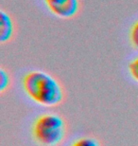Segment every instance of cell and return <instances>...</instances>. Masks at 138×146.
I'll return each mask as SVG.
<instances>
[{
    "label": "cell",
    "mask_w": 138,
    "mask_h": 146,
    "mask_svg": "<svg viewBox=\"0 0 138 146\" xmlns=\"http://www.w3.org/2000/svg\"><path fill=\"white\" fill-rule=\"evenodd\" d=\"M22 88L32 102L42 106H57L64 99V91L60 82L42 70L26 73L22 78Z\"/></svg>",
    "instance_id": "obj_1"
},
{
    "label": "cell",
    "mask_w": 138,
    "mask_h": 146,
    "mask_svg": "<svg viewBox=\"0 0 138 146\" xmlns=\"http://www.w3.org/2000/svg\"><path fill=\"white\" fill-rule=\"evenodd\" d=\"M67 126L64 119L57 114H43L37 117L31 126L34 141L42 146H58L66 136Z\"/></svg>",
    "instance_id": "obj_2"
},
{
    "label": "cell",
    "mask_w": 138,
    "mask_h": 146,
    "mask_svg": "<svg viewBox=\"0 0 138 146\" xmlns=\"http://www.w3.org/2000/svg\"><path fill=\"white\" fill-rule=\"evenodd\" d=\"M46 8L53 15L68 20L76 17L80 13V0H44Z\"/></svg>",
    "instance_id": "obj_3"
},
{
    "label": "cell",
    "mask_w": 138,
    "mask_h": 146,
    "mask_svg": "<svg viewBox=\"0 0 138 146\" xmlns=\"http://www.w3.org/2000/svg\"><path fill=\"white\" fill-rule=\"evenodd\" d=\"M15 23L8 11H0V42L1 44L9 43L13 39L15 34Z\"/></svg>",
    "instance_id": "obj_4"
},
{
    "label": "cell",
    "mask_w": 138,
    "mask_h": 146,
    "mask_svg": "<svg viewBox=\"0 0 138 146\" xmlns=\"http://www.w3.org/2000/svg\"><path fill=\"white\" fill-rule=\"evenodd\" d=\"M11 84V76L4 68H0V93L7 91Z\"/></svg>",
    "instance_id": "obj_5"
},
{
    "label": "cell",
    "mask_w": 138,
    "mask_h": 146,
    "mask_svg": "<svg viewBox=\"0 0 138 146\" xmlns=\"http://www.w3.org/2000/svg\"><path fill=\"white\" fill-rule=\"evenodd\" d=\"M70 146H101L98 139L92 137H83L73 141Z\"/></svg>",
    "instance_id": "obj_6"
},
{
    "label": "cell",
    "mask_w": 138,
    "mask_h": 146,
    "mask_svg": "<svg viewBox=\"0 0 138 146\" xmlns=\"http://www.w3.org/2000/svg\"><path fill=\"white\" fill-rule=\"evenodd\" d=\"M129 38L131 46L138 50V20L131 26L130 33H129Z\"/></svg>",
    "instance_id": "obj_7"
},
{
    "label": "cell",
    "mask_w": 138,
    "mask_h": 146,
    "mask_svg": "<svg viewBox=\"0 0 138 146\" xmlns=\"http://www.w3.org/2000/svg\"><path fill=\"white\" fill-rule=\"evenodd\" d=\"M129 74L134 81L138 83V56L135 57L129 63L128 65Z\"/></svg>",
    "instance_id": "obj_8"
}]
</instances>
